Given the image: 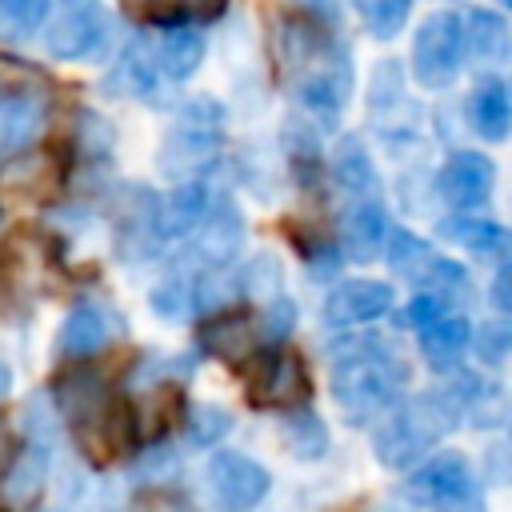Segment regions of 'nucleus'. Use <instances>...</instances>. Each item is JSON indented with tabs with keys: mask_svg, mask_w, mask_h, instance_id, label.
<instances>
[{
	"mask_svg": "<svg viewBox=\"0 0 512 512\" xmlns=\"http://www.w3.org/2000/svg\"><path fill=\"white\" fill-rule=\"evenodd\" d=\"M332 400L344 412L348 424H372L388 408L400 404L404 384H408V364L392 344L380 340H360L356 348L336 356L332 364Z\"/></svg>",
	"mask_w": 512,
	"mask_h": 512,
	"instance_id": "1",
	"label": "nucleus"
},
{
	"mask_svg": "<svg viewBox=\"0 0 512 512\" xmlns=\"http://www.w3.org/2000/svg\"><path fill=\"white\" fill-rule=\"evenodd\" d=\"M456 416L464 412L452 388H432L388 408L372 432L376 460L384 468H412L428 448H436L456 428Z\"/></svg>",
	"mask_w": 512,
	"mask_h": 512,
	"instance_id": "2",
	"label": "nucleus"
},
{
	"mask_svg": "<svg viewBox=\"0 0 512 512\" xmlns=\"http://www.w3.org/2000/svg\"><path fill=\"white\" fill-rule=\"evenodd\" d=\"M220 144H224V108L216 100H208V96L188 100L176 112V120H172L160 152H156L160 176L172 180V184L200 180L216 164Z\"/></svg>",
	"mask_w": 512,
	"mask_h": 512,
	"instance_id": "3",
	"label": "nucleus"
},
{
	"mask_svg": "<svg viewBox=\"0 0 512 512\" xmlns=\"http://www.w3.org/2000/svg\"><path fill=\"white\" fill-rule=\"evenodd\" d=\"M64 412L72 420V436L84 448L88 460L96 464H112L116 456L128 452L132 444V404L124 396H104L96 388L80 392H64Z\"/></svg>",
	"mask_w": 512,
	"mask_h": 512,
	"instance_id": "4",
	"label": "nucleus"
},
{
	"mask_svg": "<svg viewBox=\"0 0 512 512\" xmlns=\"http://www.w3.org/2000/svg\"><path fill=\"white\" fill-rule=\"evenodd\" d=\"M404 496L424 512H484L488 508L484 484L460 452H440L424 460L404 480Z\"/></svg>",
	"mask_w": 512,
	"mask_h": 512,
	"instance_id": "5",
	"label": "nucleus"
},
{
	"mask_svg": "<svg viewBox=\"0 0 512 512\" xmlns=\"http://www.w3.org/2000/svg\"><path fill=\"white\" fill-rule=\"evenodd\" d=\"M348 96H352V60H348V52L340 44L320 40L296 64V104L320 128H336Z\"/></svg>",
	"mask_w": 512,
	"mask_h": 512,
	"instance_id": "6",
	"label": "nucleus"
},
{
	"mask_svg": "<svg viewBox=\"0 0 512 512\" xmlns=\"http://www.w3.org/2000/svg\"><path fill=\"white\" fill-rule=\"evenodd\" d=\"M108 28L112 20L100 0H56L44 28V48L56 60H84L104 48Z\"/></svg>",
	"mask_w": 512,
	"mask_h": 512,
	"instance_id": "7",
	"label": "nucleus"
},
{
	"mask_svg": "<svg viewBox=\"0 0 512 512\" xmlns=\"http://www.w3.org/2000/svg\"><path fill=\"white\" fill-rule=\"evenodd\" d=\"M464 40H460V16L456 12H432L420 20L412 40V76L424 88H448L460 72Z\"/></svg>",
	"mask_w": 512,
	"mask_h": 512,
	"instance_id": "8",
	"label": "nucleus"
},
{
	"mask_svg": "<svg viewBox=\"0 0 512 512\" xmlns=\"http://www.w3.org/2000/svg\"><path fill=\"white\" fill-rule=\"evenodd\" d=\"M208 488H212V496H216V504L224 512H248L268 496L272 476L252 456L224 448V452H216L208 460Z\"/></svg>",
	"mask_w": 512,
	"mask_h": 512,
	"instance_id": "9",
	"label": "nucleus"
},
{
	"mask_svg": "<svg viewBox=\"0 0 512 512\" xmlns=\"http://www.w3.org/2000/svg\"><path fill=\"white\" fill-rule=\"evenodd\" d=\"M192 244H188V256L196 260V268H224L232 264V256L244 248V212L236 208V200H216L208 204L204 220L188 232Z\"/></svg>",
	"mask_w": 512,
	"mask_h": 512,
	"instance_id": "10",
	"label": "nucleus"
},
{
	"mask_svg": "<svg viewBox=\"0 0 512 512\" xmlns=\"http://www.w3.org/2000/svg\"><path fill=\"white\" fill-rule=\"evenodd\" d=\"M440 196L456 208V212H476L488 204L492 188H496V164L484 152H452L440 168Z\"/></svg>",
	"mask_w": 512,
	"mask_h": 512,
	"instance_id": "11",
	"label": "nucleus"
},
{
	"mask_svg": "<svg viewBox=\"0 0 512 512\" xmlns=\"http://www.w3.org/2000/svg\"><path fill=\"white\" fill-rule=\"evenodd\" d=\"M392 308V288L384 280H344L324 296V324L328 328H356L380 320Z\"/></svg>",
	"mask_w": 512,
	"mask_h": 512,
	"instance_id": "12",
	"label": "nucleus"
},
{
	"mask_svg": "<svg viewBox=\"0 0 512 512\" xmlns=\"http://www.w3.org/2000/svg\"><path fill=\"white\" fill-rule=\"evenodd\" d=\"M388 232H392V220H388V208L380 196L348 200V208L340 216V244L352 260H376L384 252Z\"/></svg>",
	"mask_w": 512,
	"mask_h": 512,
	"instance_id": "13",
	"label": "nucleus"
},
{
	"mask_svg": "<svg viewBox=\"0 0 512 512\" xmlns=\"http://www.w3.org/2000/svg\"><path fill=\"white\" fill-rule=\"evenodd\" d=\"M304 396H308V376L296 352H272L248 388V400L260 408H292Z\"/></svg>",
	"mask_w": 512,
	"mask_h": 512,
	"instance_id": "14",
	"label": "nucleus"
},
{
	"mask_svg": "<svg viewBox=\"0 0 512 512\" xmlns=\"http://www.w3.org/2000/svg\"><path fill=\"white\" fill-rule=\"evenodd\" d=\"M156 84H160L156 36L136 32V36L124 44L120 60L108 68V76H104V92H112V96H152Z\"/></svg>",
	"mask_w": 512,
	"mask_h": 512,
	"instance_id": "15",
	"label": "nucleus"
},
{
	"mask_svg": "<svg viewBox=\"0 0 512 512\" xmlns=\"http://www.w3.org/2000/svg\"><path fill=\"white\" fill-rule=\"evenodd\" d=\"M468 124L480 140H504L512 128V100H508V84L500 76H480L472 96H468Z\"/></svg>",
	"mask_w": 512,
	"mask_h": 512,
	"instance_id": "16",
	"label": "nucleus"
},
{
	"mask_svg": "<svg viewBox=\"0 0 512 512\" xmlns=\"http://www.w3.org/2000/svg\"><path fill=\"white\" fill-rule=\"evenodd\" d=\"M416 336H420L424 360H428L436 372H444V368H452V364L464 356V348H468V340H472V328H468V320H464L460 312L444 308V312H436L428 324H420Z\"/></svg>",
	"mask_w": 512,
	"mask_h": 512,
	"instance_id": "17",
	"label": "nucleus"
},
{
	"mask_svg": "<svg viewBox=\"0 0 512 512\" xmlns=\"http://www.w3.org/2000/svg\"><path fill=\"white\" fill-rule=\"evenodd\" d=\"M48 464H52V452L44 440H32L28 448L16 452V460L4 468V480H0V496L8 508H24L32 504V496L44 488L48 480Z\"/></svg>",
	"mask_w": 512,
	"mask_h": 512,
	"instance_id": "18",
	"label": "nucleus"
},
{
	"mask_svg": "<svg viewBox=\"0 0 512 512\" xmlns=\"http://www.w3.org/2000/svg\"><path fill=\"white\" fill-rule=\"evenodd\" d=\"M112 312L104 304H76L60 328V352L64 356H92L112 340Z\"/></svg>",
	"mask_w": 512,
	"mask_h": 512,
	"instance_id": "19",
	"label": "nucleus"
},
{
	"mask_svg": "<svg viewBox=\"0 0 512 512\" xmlns=\"http://www.w3.org/2000/svg\"><path fill=\"white\" fill-rule=\"evenodd\" d=\"M464 56L476 64H504L508 60V20L488 8H472L468 20H460Z\"/></svg>",
	"mask_w": 512,
	"mask_h": 512,
	"instance_id": "20",
	"label": "nucleus"
},
{
	"mask_svg": "<svg viewBox=\"0 0 512 512\" xmlns=\"http://www.w3.org/2000/svg\"><path fill=\"white\" fill-rule=\"evenodd\" d=\"M332 184L348 196V200H360V196H376L380 180H376V164L368 156V148L356 140V136H344L332 152Z\"/></svg>",
	"mask_w": 512,
	"mask_h": 512,
	"instance_id": "21",
	"label": "nucleus"
},
{
	"mask_svg": "<svg viewBox=\"0 0 512 512\" xmlns=\"http://www.w3.org/2000/svg\"><path fill=\"white\" fill-rule=\"evenodd\" d=\"M204 60V32L192 28V24H176L168 28L164 36H156V64H160V76L168 80H188Z\"/></svg>",
	"mask_w": 512,
	"mask_h": 512,
	"instance_id": "22",
	"label": "nucleus"
},
{
	"mask_svg": "<svg viewBox=\"0 0 512 512\" xmlns=\"http://www.w3.org/2000/svg\"><path fill=\"white\" fill-rule=\"evenodd\" d=\"M204 212H208V188H204V180H180L164 196V204L156 212L160 236H188L204 220Z\"/></svg>",
	"mask_w": 512,
	"mask_h": 512,
	"instance_id": "23",
	"label": "nucleus"
},
{
	"mask_svg": "<svg viewBox=\"0 0 512 512\" xmlns=\"http://www.w3.org/2000/svg\"><path fill=\"white\" fill-rule=\"evenodd\" d=\"M200 348L228 364H244L256 356V324L244 316H216L200 328Z\"/></svg>",
	"mask_w": 512,
	"mask_h": 512,
	"instance_id": "24",
	"label": "nucleus"
},
{
	"mask_svg": "<svg viewBox=\"0 0 512 512\" xmlns=\"http://www.w3.org/2000/svg\"><path fill=\"white\" fill-rule=\"evenodd\" d=\"M440 236H448L452 244H460L464 252L472 256H504L508 248V236L496 220L488 216H476V212H456L440 224Z\"/></svg>",
	"mask_w": 512,
	"mask_h": 512,
	"instance_id": "25",
	"label": "nucleus"
},
{
	"mask_svg": "<svg viewBox=\"0 0 512 512\" xmlns=\"http://www.w3.org/2000/svg\"><path fill=\"white\" fill-rule=\"evenodd\" d=\"M380 256L388 260V268H392L396 276L412 280L416 288H420L424 272H428V268H432V260H436L432 244H428V240H420V236H412V232H404V228H392V232H388V240H384V252H380Z\"/></svg>",
	"mask_w": 512,
	"mask_h": 512,
	"instance_id": "26",
	"label": "nucleus"
},
{
	"mask_svg": "<svg viewBox=\"0 0 512 512\" xmlns=\"http://www.w3.org/2000/svg\"><path fill=\"white\" fill-rule=\"evenodd\" d=\"M0 184H4L12 196H48V192L60 184V168H56V160H48V156H16V160L4 168Z\"/></svg>",
	"mask_w": 512,
	"mask_h": 512,
	"instance_id": "27",
	"label": "nucleus"
},
{
	"mask_svg": "<svg viewBox=\"0 0 512 512\" xmlns=\"http://www.w3.org/2000/svg\"><path fill=\"white\" fill-rule=\"evenodd\" d=\"M44 124V100H4L0 112V152H20Z\"/></svg>",
	"mask_w": 512,
	"mask_h": 512,
	"instance_id": "28",
	"label": "nucleus"
},
{
	"mask_svg": "<svg viewBox=\"0 0 512 512\" xmlns=\"http://www.w3.org/2000/svg\"><path fill=\"white\" fill-rule=\"evenodd\" d=\"M0 96L4 100H48V76L36 64L0 52Z\"/></svg>",
	"mask_w": 512,
	"mask_h": 512,
	"instance_id": "29",
	"label": "nucleus"
},
{
	"mask_svg": "<svg viewBox=\"0 0 512 512\" xmlns=\"http://www.w3.org/2000/svg\"><path fill=\"white\" fill-rule=\"evenodd\" d=\"M360 24L376 36V40H392L404 24H408V12H412V0H352Z\"/></svg>",
	"mask_w": 512,
	"mask_h": 512,
	"instance_id": "30",
	"label": "nucleus"
},
{
	"mask_svg": "<svg viewBox=\"0 0 512 512\" xmlns=\"http://www.w3.org/2000/svg\"><path fill=\"white\" fill-rule=\"evenodd\" d=\"M284 440H288L292 456H300V460H320V456L328 452V428H324V420L312 416V412L288 416V420H284Z\"/></svg>",
	"mask_w": 512,
	"mask_h": 512,
	"instance_id": "31",
	"label": "nucleus"
},
{
	"mask_svg": "<svg viewBox=\"0 0 512 512\" xmlns=\"http://www.w3.org/2000/svg\"><path fill=\"white\" fill-rule=\"evenodd\" d=\"M48 16V0H0V40H28Z\"/></svg>",
	"mask_w": 512,
	"mask_h": 512,
	"instance_id": "32",
	"label": "nucleus"
},
{
	"mask_svg": "<svg viewBox=\"0 0 512 512\" xmlns=\"http://www.w3.org/2000/svg\"><path fill=\"white\" fill-rule=\"evenodd\" d=\"M188 420V440L196 444V448H212V444H220L228 432H232V412L228 408H220V404H192L188 412H184Z\"/></svg>",
	"mask_w": 512,
	"mask_h": 512,
	"instance_id": "33",
	"label": "nucleus"
},
{
	"mask_svg": "<svg viewBox=\"0 0 512 512\" xmlns=\"http://www.w3.org/2000/svg\"><path fill=\"white\" fill-rule=\"evenodd\" d=\"M240 292H272L280 288V260L272 252H256L244 268H236Z\"/></svg>",
	"mask_w": 512,
	"mask_h": 512,
	"instance_id": "34",
	"label": "nucleus"
},
{
	"mask_svg": "<svg viewBox=\"0 0 512 512\" xmlns=\"http://www.w3.org/2000/svg\"><path fill=\"white\" fill-rule=\"evenodd\" d=\"M188 296H192V276L188 272L184 276H168L164 284H156L152 308L160 316H168V320H180V316H188Z\"/></svg>",
	"mask_w": 512,
	"mask_h": 512,
	"instance_id": "35",
	"label": "nucleus"
},
{
	"mask_svg": "<svg viewBox=\"0 0 512 512\" xmlns=\"http://www.w3.org/2000/svg\"><path fill=\"white\" fill-rule=\"evenodd\" d=\"M508 348H512V332H508L504 320L480 324V332H476V356H480L484 364H500V360L508 356Z\"/></svg>",
	"mask_w": 512,
	"mask_h": 512,
	"instance_id": "36",
	"label": "nucleus"
},
{
	"mask_svg": "<svg viewBox=\"0 0 512 512\" xmlns=\"http://www.w3.org/2000/svg\"><path fill=\"white\" fill-rule=\"evenodd\" d=\"M292 328H296V304H292L288 296H276V300L264 308L260 332H264L268 340H280V336H288Z\"/></svg>",
	"mask_w": 512,
	"mask_h": 512,
	"instance_id": "37",
	"label": "nucleus"
},
{
	"mask_svg": "<svg viewBox=\"0 0 512 512\" xmlns=\"http://www.w3.org/2000/svg\"><path fill=\"white\" fill-rule=\"evenodd\" d=\"M176 472H180V460H176V452H172L168 444L148 448L144 460H140V476H144V480H168V476H176Z\"/></svg>",
	"mask_w": 512,
	"mask_h": 512,
	"instance_id": "38",
	"label": "nucleus"
},
{
	"mask_svg": "<svg viewBox=\"0 0 512 512\" xmlns=\"http://www.w3.org/2000/svg\"><path fill=\"white\" fill-rule=\"evenodd\" d=\"M508 284H512V272H508V264H500V272H496V280H492V300H496L500 316H508V312H512V300H508Z\"/></svg>",
	"mask_w": 512,
	"mask_h": 512,
	"instance_id": "39",
	"label": "nucleus"
},
{
	"mask_svg": "<svg viewBox=\"0 0 512 512\" xmlns=\"http://www.w3.org/2000/svg\"><path fill=\"white\" fill-rule=\"evenodd\" d=\"M224 8H228V0H188V12L200 20H216Z\"/></svg>",
	"mask_w": 512,
	"mask_h": 512,
	"instance_id": "40",
	"label": "nucleus"
},
{
	"mask_svg": "<svg viewBox=\"0 0 512 512\" xmlns=\"http://www.w3.org/2000/svg\"><path fill=\"white\" fill-rule=\"evenodd\" d=\"M296 4H304L308 12H324V16H328V12H332L340 0H296Z\"/></svg>",
	"mask_w": 512,
	"mask_h": 512,
	"instance_id": "41",
	"label": "nucleus"
},
{
	"mask_svg": "<svg viewBox=\"0 0 512 512\" xmlns=\"http://www.w3.org/2000/svg\"><path fill=\"white\" fill-rule=\"evenodd\" d=\"M8 388H12V368H8V360L0 356V400L8 396Z\"/></svg>",
	"mask_w": 512,
	"mask_h": 512,
	"instance_id": "42",
	"label": "nucleus"
},
{
	"mask_svg": "<svg viewBox=\"0 0 512 512\" xmlns=\"http://www.w3.org/2000/svg\"><path fill=\"white\" fill-rule=\"evenodd\" d=\"M4 452H8V432H4V420H0V464H4Z\"/></svg>",
	"mask_w": 512,
	"mask_h": 512,
	"instance_id": "43",
	"label": "nucleus"
},
{
	"mask_svg": "<svg viewBox=\"0 0 512 512\" xmlns=\"http://www.w3.org/2000/svg\"><path fill=\"white\" fill-rule=\"evenodd\" d=\"M388 512H404V508H388Z\"/></svg>",
	"mask_w": 512,
	"mask_h": 512,
	"instance_id": "44",
	"label": "nucleus"
},
{
	"mask_svg": "<svg viewBox=\"0 0 512 512\" xmlns=\"http://www.w3.org/2000/svg\"><path fill=\"white\" fill-rule=\"evenodd\" d=\"M500 4H508V0H500Z\"/></svg>",
	"mask_w": 512,
	"mask_h": 512,
	"instance_id": "45",
	"label": "nucleus"
}]
</instances>
